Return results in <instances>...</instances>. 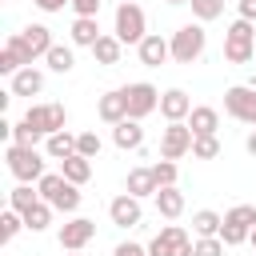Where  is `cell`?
<instances>
[{
	"label": "cell",
	"mask_w": 256,
	"mask_h": 256,
	"mask_svg": "<svg viewBox=\"0 0 256 256\" xmlns=\"http://www.w3.org/2000/svg\"><path fill=\"white\" fill-rule=\"evenodd\" d=\"M20 68H32V56L24 52V44H20V36L12 32V36L4 40V48H0V72H4L8 80H12V76H16Z\"/></svg>",
	"instance_id": "17"
},
{
	"label": "cell",
	"mask_w": 256,
	"mask_h": 256,
	"mask_svg": "<svg viewBox=\"0 0 256 256\" xmlns=\"http://www.w3.org/2000/svg\"><path fill=\"white\" fill-rule=\"evenodd\" d=\"M36 192H40V200H48L56 212H64V216H76V208H80V188L76 184H68L60 172H44L40 176V184H36Z\"/></svg>",
	"instance_id": "2"
},
{
	"label": "cell",
	"mask_w": 256,
	"mask_h": 256,
	"mask_svg": "<svg viewBox=\"0 0 256 256\" xmlns=\"http://www.w3.org/2000/svg\"><path fill=\"white\" fill-rule=\"evenodd\" d=\"M20 228H24V216L12 212V208H4V212H0V244H12V240L20 236Z\"/></svg>",
	"instance_id": "32"
},
{
	"label": "cell",
	"mask_w": 256,
	"mask_h": 256,
	"mask_svg": "<svg viewBox=\"0 0 256 256\" xmlns=\"http://www.w3.org/2000/svg\"><path fill=\"white\" fill-rule=\"evenodd\" d=\"M60 176L68 180V184H76V188H84L88 180H92V160L88 156H68V160H60Z\"/></svg>",
	"instance_id": "25"
},
{
	"label": "cell",
	"mask_w": 256,
	"mask_h": 256,
	"mask_svg": "<svg viewBox=\"0 0 256 256\" xmlns=\"http://www.w3.org/2000/svg\"><path fill=\"white\" fill-rule=\"evenodd\" d=\"M248 244H252V252H256V228H252V236H248Z\"/></svg>",
	"instance_id": "44"
},
{
	"label": "cell",
	"mask_w": 256,
	"mask_h": 256,
	"mask_svg": "<svg viewBox=\"0 0 256 256\" xmlns=\"http://www.w3.org/2000/svg\"><path fill=\"white\" fill-rule=\"evenodd\" d=\"M124 192H128V196H136V200H148V196H156V192H160V184H156V176H152V164H140V168H132V172L124 176Z\"/></svg>",
	"instance_id": "19"
},
{
	"label": "cell",
	"mask_w": 256,
	"mask_h": 256,
	"mask_svg": "<svg viewBox=\"0 0 256 256\" xmlns=\"http://www.w3.org/2000/svg\"><path fill=\"white\" fill-rule=\"evenodd\" d=\"M32 4H36L40 12H48V16H52V12H64V8H72V0H32Z\"/></svg>",
	"instance_id": "41"
},
{
	"label": "cell",
	"mask_w": 256,
	"mask_h": 256,
	"mask_svg": "<svg viewBox=\"0 0 256 256\" xmlns=\"http://www.w3.org/2000/svg\"><path fill=\"white\" fill-rule=\"evenodd\" d=\"M44 64H48L56 76H68V72L76 68V48H72V44H52V52L44 56Z\"/></svg>",
	"instance_id": "28"
},
{
	"label": "cell",
	"mask_w": 256,
	"mask_h": 256,
	"mask_svg": "<svg viewBox=\"0 0 256 256\" xmlns=\"http://www.w3.org/2000/svg\"><path fill=\"white\" fill-rule=\"evenodd\" d=\"M196 236H188V228L180 224H164L152 240H148V256H192Z\"/></svg>",
	"instance_id": "7"
},
{
	"label": "cell",
	"mask_w": 256,
	"mask_h": 256,
	"mask_svg": "<svg viewBox=\"0 0 256 256\" xmlns=\"http://www.w3.org/2000/svg\"><path fill=\"white\" fill-rule=\"evenodd\" d=\"M224 60L228 64H252L256 60V24L252 20H232L224 32Z\"/></svg>",
	"instance_id": "1"
},
{
	"label": "cell",
	"mask_w": 256,
	"mask_h": 256,
	"mask_svg": "<svg viewBox=\"0 0 256 256\" xmlns=\"http://www.w3.org/2000/svg\"><path fill=\"white\" fill-rule=\"evenodd\" d=\"M112 36H116L120 44H140V40L148 36V16H144V8H140L136 0L116 4V16H112Z\"/></svg>",
	"instance_id": "3"
},
{
	"label": "cell",
	"mask_w": 256,
	"mask_h": 256,
	"mask_svg": "<svg viewBox=\"0 0 256 256\" xmlns=\"http://www.w3.org/2000/svg\"><path fill=\"white\" fill-rule=\"evenodd\" d=\"M100 36H104V32H100V20H96V16H76L72 28H68V44H72V48H88V52H92Z\"/></svg>",
	"instance_id": "18"
},
{
	"label": "cell",
	"mask_w": 256,
	"mask_h": 256,
	"mask_svg": "<svg viewBox=\"0 0 256 256\" xmlns=\"http://www.w3.org/2000/svg\"><path fill=\"white\" fill-rule=\"evenodd\" d=\"M136 56H140V64H144V68H160V64H168V60H172V44H168L160 32H148V36L136 44Z\"/></svg>",
	"instance_id": "15"
},
{
	"label": "cell",
	"mask_w": 256,
	"mask_h": 256,
	"mask_svg": "<svg viewBox=\"0 0 256 256\" xmlns=\"http://www.w3.org/2000/svg\"><path fill=\"white\" fill-rule=\"evenodd\" d=\"M36 200H40V192H32V184H16V188L8 192V208H12V212H28Z\"/></svg>",
	"instance_id": "31"
},
{
	"label": "cell",
	"mask_w": 256,
	"mask_h": 256,
	"mask_svg": "<svg viewBox=\"0 0 256 256\" xmlns=\"http://www.w3.org/2000/svg\"><path fill=\"white\" fill-rule=\"evenodd\" d=\"M152 176H156L160 188H172V184L180 180V168H176V160H156V164H152Z\"/></svg>",
	"instance_id": "36"
},
{
	"label": "cell",
	"mask_w": 256,
	"mask_h": 256,
	"mask_svg": "<svg viewBox=\"0 0 256 256\" xmlns=\"http://www.w3.org/2000/svg\"><path fill=\"white\" fill-rule=\"evenodd\" d=\"M164 4H192V0H164Z\"/></svg>",
	"instance_id": "45"
},
{
	"label": "cell",
	"mask_w": 256,
	"mask_h": 256,
	"mask_svg": "<svg viewBox=\"0 0 256 256\" xmlns=\"http://www.w3.org/2000/svg\"><path fill=\"white\" fill-rule=\"evenodd\" d=\"M192 96L184 92V88H168L164 96H160V116L168 120V124H184L188 116H192Z\"/></svg>",
	"instance_id": "16"
},
{
	"label": "cell",
	"mask_w": 256,
	"mask_h": 256,
	"mask_svg": "<svg viewBox=\"0 0 256 256\" xmlns=\"http://www.w3.org/2000/svg\"><path fill=\"white\" fill-rule=\"evenodd\" d=\"M192 128L188 124H168L164 132H160V160H180V156H188L192 152Z\"/></svg>",
	"instance_id": "12"
},
{
	"label": "cell",
	"mask_w": 256,
	"mask_h": 256,
	"mask_svg": "<svg viewBox=\"0 0 256 256\" xmlns=\"http://www.w3.org/2000/svg\"><path fill=\"white\" fill-rule=\"evenodd\" d=\"M224 112L240 124H256V88L252 84H232L224 92Z\"/></svg>",
	"instance_id": "11"
},
{
	"label": "cell",
	"mask_w": 256,
	"mask_h": 256,
	"mask_svg": "<svg viewBox=\"0 0 256 256\" xmlns=\"http://www.w3.org/2000/svg\"><path fill=\"white\" fill-rule=\"evenodd\" d=\"M224 240L220 236H204V240H196V248H192V256H224Z\"/></svg>",
	"instance_id": "38"
},
{
	"label": "cell",
	"mask_w": 256,
	"mask_h": 256,
	"mask_svg": "<svg viewBox=\"0 0 256 256\" xmlns=\"http://www.w3.org/2000/svg\"><path fill=\"white\" fill-rule=\"evenodd\" d=\"M116 4H128V0H116Z\"/></svg>",
	"instance_id": "47"
},
{
	"label": "cell",
	"mask_w": 256,
	"mask_h": 256,
	"mask_svg": "<svg viewBox=\"0 0 256 256\" xmlns=\"http://www.w3.org/2000/svg\"><path fill=\"white\" fill-rule=\"evenodd\" d=\"M16 36H20L24 52L32 56V64H36V60H44V56L52 52V44H56V40H52V28H48V24H24V28L16 32Z\"/></svg>",
	"instance_id": "14"
},
{
	"label": "cell",
	"mask_w": 256,
	"mask_h": 256,
	"mask_svg": "<svg viewBox=\"0 0 256 256\" xmlns=\"http://www.w3.org/2000/svg\"><path fill=\"white\" fill-rule=\"evenodd\" d=\"M40 140H44V136H40V132H36L28 120H16V124H12V140H8V144H20V148H36Z\"/></svg>",
	"instance_id": "33"
},
{
	"label": "cell",
	"mask_w": 256,
	"mask_h": 256,
	"mask_svg": "<svg viewBox=\"0 0 256 256\" xmlns=\"http://www.w3.org/2000/svg\"><path fill=\"white\" fill-rule=\"evenodd\" d=\"M244 148H248V156H256V128L248 132V140H244Z\"/></svg>",
	"instance_id": "43"
},
{
	"label": "cell",
	"mask_w": 256,
	"mask_h": 256,
	"mask_svg": "<svg viewBox=\"0 0 256 256\" xmlns=\"http://www.w3.org/2000/svg\"><path fill=\"white\" fill-rule=\"evenodd\" d=\"M192 16H196V24H208V20L224 16V0H192Z\"/></svg>",
	"instance_id": "34"
},
{
	"label": "cell",
	"mask_w": 256,
	"mask_h": 256,
	"mask_svg": "<svg viewBox=\"0 0 256 256\" xmlns=\"http://www.w3.org/2000/svg\"><path fill=\"white\" fill-rule=\"evenodd\" d=\"M220 228H224V216H220L216 208H200V212H192V236H196V240H204V236H220Z\"/></svg>",
	"instance_id": "26"
},
{
	"label": "cell",
	"mask_w": 256,
	"mask_h": 256,
	"mask_svg": "<svg viewBox=\"0 0 256 256\" xmlns=\"http://www.w3.org/2000/svg\"><path fill=\"white\" fill-rule=\"evenodd\" d=\"M108 220H112L116 228H136V224L144 220V200H136V196H128V192L112 196V200H108Z\"/></svg>",
	"instance_id": "13"
},
{
	"label": "cell",
	"mask_w": 256,
	"mask_h": 256,
	"mask_svg": "<svg viewBox=\"0 0 256 256\" xmlns=\"http://www.w3.org/2000/svg\"><path fill=\"white\" fill-rule=\"evenodd\" d=\"M168 44H172V60L176 64H196L204 56V48H208V32H204V24H180L168 36Z\"/></svg>",
	"instance_id": "4"
},
{
	"label": "cell",
	"mask_w": 256,
	"mask_h": 256,
	"mask_svg": "<svg viewBox=\"0 0 256 256\" xmlns=\"http://www.w3.org/2000/svg\"><path fill=\"white\" fill-rule=\"evenodd\" d=\"M24 120L48 140V136H56V132H64L68 128V108L64 104H56V100H44V104H28V112H24Z\"/></svg>",
	"instance_id": "8"
},
{
	"label": "cell",
	"mask_w": 256,
	"mask_h": 256,
	"mask_svg": "<svg viewBox=\"0 0 256 256\" xmlns=\"http://www.w3.org/2000/svg\"><path fill=\"white\" fill-rule=\"evenodd\" d=\"M100 148H104V140H100L96 132H76V152H80V156L96 160V156H100Z\"/></svg>",
	"instance_id": "37"
},
{
	"label": "cell",
	"mask_w": 256,
	"mask_h": 256,
	"mask_svg": "<svg viewBox=\"0 0 256 256\" xmlns=\"http://www.w3.org/2000/svg\"><path fill=\"white\" fill-rule=\"evenodd\" d=\"M152 204H156V212L164 216V220H180L184 216V192L172 184V188H160L156 196H152Z\"/></svg>",
	"instance_id": "24"
},
{
	"label": "cell",
	"mask_w": 256,
	"mask_h": 256,
	"mask_svg": "<svg viewBox=\"0 0 256 256\" xmlns=\"http://www.w3.org/2000/svg\"><path fill=\"white\" fill-rule=\"evenodd\" d=\"M44 156H52V160H68V156H76V136L64 128V132H56V136H48L44 140Z\"/></svg>",
	"instance_id": "30"
},
{
	"label": "cell",
	"mask_w": 256,
	"mask_h": 256,
	"mask_svg": "<svg viewBox=\"0 0 256 256\" xmlns=\"http://www.w3.org/2000/svg\"><path fill=\"white\" fill-rule=\"evenodd\" d=\"M160 88L148 84V80H136V84H124V100H128V120H144L152 112H160Z\"/></svg>",
	"instance_id": "9"
},
{
	"label": "cell",
	"mask_w": 256,
	"mask_h": 256,
	"mask_svg": "<svg viewBox=\"0 0 256 256\" xmlns=\"http://www.w3.org/2000/svg\"><path fill=\"white\" fill-rule=\"evenodd\" d=\"M96 116H100L104 124H120V120H128V100H124V88L104 92V96L96 100Z\"/></svg>",
	"instance_id": "20"
},
{
	"label": "cell",
	"mask_w": 256,
	"mask_h": 256,
	"mask_svg": "<svg viewBox=\"0 0 256 256\" xmlns=\"http://www.w3.org/2000/svg\"><path fill=\"white\" fill-rule=\"evenodd\" d=\"M100 8H104V0H72L76 16H100Z\"/></svg>",
	"instance_id": "40"
},
{
	"label": "cell",
	"mask_w": 256,
	"mask_h": 256,
	"mask_svg": "<svg viewBox=\"0 0 256 256\" xmlns=\"http://www.w3.org/2000/svg\"><path fill=\"white\" fill-rule=\"evenodd\" d=\"M92 236H96V220H88V216H72V220H64L60 232H56V240H60L64 252H84V248L92 244Z\"/></svg>",
	"instance_id": "10"
},
{
	"label": "cell",
	"mask_w": 256,
	"mask_h": 256,
	"mask_svg": "<svg viewBox=\"0 0 256 256\" xmlns=\"http://www.w3.org/2000/svg\"><path fill=\"white\" fill-rule=\"evenodd\" d=\"M8 92L12 96H40L44 92V72L32 64V68H20L12 80H8Z\"/></svg>",
	"instance_id": "22"
},
{
	"label": "cell",
	"mask_w": 256,
	"mask_h": 256,
	"mask_svg": "<svg viewBox=\"0 0 256 256\" xmlns=\"http://www.w3.org/2000/svg\"><path fill=\"white\" fill-rule=\"evenodd\" d=\"M68 256H84V252H68Z\"/></svg>",
	"instance_id": "46"
},
{
	"label": "cell",
	"mask_w": 256,
	"mask_h": 256,
	"mask_svg": "<svg viewBox=\"0 0 256 256\" xmlns=\"http://www.w3.org/2000/svg\"><path fill=\"white\" fill-rule=\"evenodd\" d=\"M252 228H256V204H232V208L224 212L220 240H224L228 248H236V244H248Z\"/></svg>",
	"instance_id": "6"
},
{
	"label": "cell",
	"mask_w": 256,
	"mask_h": 256,
	"mask_svg": "<svg viewBox=\"0 0 256 256\" xmlns=\"http://www.w3.org/2000/svg\"><path fill=\"white\" fill-rule=\"evenodd\" d=\"M92 56H96V64H104V68H112V64H120V56H124V44L112 36V32H104L100 40H96V48H92Z\"/></svg>",
	"instance_id": "27"
},
{
	"label": "cell",
	"mask_w": 256,
	"mask_h": 256,
	"mask_svg": "<svg viewBox=\"0 0 256 256\" xmlns=\"http://www.w3.org/2000/svg\"><path fill=\"white\" fill-rule=\"evenodd\" d=\"M4 164H8V172L16 176V184H40V176H44V156H40L36 148L8 144V148H4Z\"/></svg>",
	"instance_id": "5"
},
{
	"label": "cell",
	"mask_w": 256,
	"mask_h": 256,
	"mask_svg": "<svg viewBox=\"0 0 256 256\" xmlns=\"http://www.w3.org/2000/svg\"><path fill=\"white\" fill-rule=\"evenodd\" d=\"M184 124L192 128V136H216V128H220V112H216L212 104H196L192 116H188Z\"/></svg>",
	"instance_id": "23"
},
{
	"label": "cell",
	"mask_w": 256,
	"mask_h": 256,
	"mask_svg": "<svg viewBox=\"0 0 256 256\" xmlns=\"http://www.w3.org/2000/svg\"><path fill=\"white\" fill-rule=\"evenodd\" d=\"M192 156L196 160H216L220 156V136H196L192 140Z\"/></svg>",
	"instance_id": "35"
},
{
	"label": "cell",
	"mask_w": 256,
	"mask_h": 256,
	"mask_svg": "<svg viewBox=\"0 0 256 256\" xmlns=\"http://www.w3.org/2000/svg\"><path fill=\"white\" fill-rule=\"evenodd\" d=\"M112 144H116L120 152H140V148H144V128H140V120H120V124H112Z\"/></svg>",
	"instance_id": "21"
},
{
	"label": "cell",
	"mask_w": 256,
	"mask_h": 256,
	"mask_svg": "<svg viewBox=\"0 0 256 256\" xmlns=\"http://www.w3.org/2000/svg\"><path fill=\"white\" fill-rule=\"evenodd\" d=\"M236 12H240V20L256 24V0H236Z\"/></svg>",
	"instance_id": "42"
},
{
	"label": "cell",
	"mask_w": 256,
	"mask_h": 256,
	"mask_svg": "<svg viewBox=\"0 0 256 256\" xmlns=\"http://www.w3.org/2000/svg\"><path fill=\"white\" fill-rule=\"evenodd\" d=\"M52 212H56V208H52L48 200H36V204H32L28 212H20V216H24V228H28V232H48V228H52Z\"/></svg>",
	"instance_id": "29"
},
{
	"label": "cell",
	"mask_w": 256,
	"mask_h": 256,
	"mask_svg": "<svg viewBox=\"0 0 256 256\" xmlns=\"http://www.w3.org/2000/svg\"><path fill=\"white\" fill-rule=\"evenodd\" d=\"M112 256H148V244H136V240H120L112 248Z\"/></svg>",
	"instance_id": "39"
}]
</instances>
